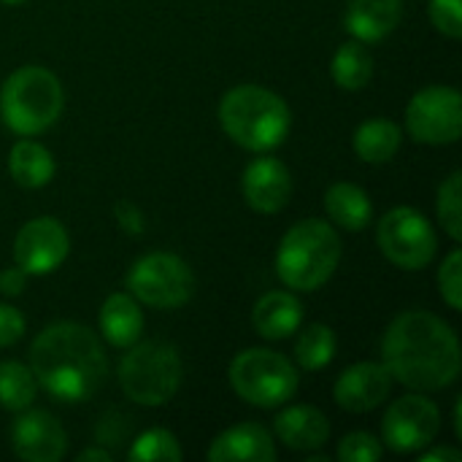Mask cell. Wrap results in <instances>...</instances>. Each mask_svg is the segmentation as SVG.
<instances>
[{"label": "cell", "instance_id": "4316f807", "mask_svg": "<svg viewBox=\"0 0 462 462\" xmlns=\"http://www.w3.org/2000/svg\"><path fill=\"white\" fill-rule=\"evenodd\" d=\"M133 462H157V460H181L184 452L176 441V436L165 428H152L146 433H141L133 447H130V455H127Z\"/></svg>", "mask_w": 462, "mask_h": 462}, {"label": "cell", "instance_id": "2e32d148", "mask_svg": "<svg viewBox=\"0 0 462 462\" xmlns=\"http://www.w3.org/2000/svg\"><path fill=\"white\" fill-rule=\"evenodd\" d=\"M211 462H273L276 447L271 433L257 422H241L227 428L211 441Z\"/></svg>", "mask_w": 462, "mask_h": 462}, {"label": "cell", "instance_id": "7402d4cb", "mask_svg": "<svg viewBox=\"0 0 462 462\" xmlns=\"http://www.w3.org/2000/svg\"><path fill=\"white\" fill-rule=\"evenodd\" d=\"M8 171H11V179L24 187V189H41L51 181L54 176V157L51 152L38 143V141H30V138H22L14 143L11 149V157H8Z\"/></svg>", "mask_w": 462, "mask_h": 462}, {"label": "cell", "instance_id": "7a4b0ae2", "mask_svg": "<svg viewBox=\"0 0 462 462\" xmlns=\"http://www.w3.org/2000/svg\"><path fill=\"white\" fill-rule=\"evenodd\" d=\"M30 371L41 390L62 403L89 401L108 374L100 338L79 322L43 328L30 346Z\"/></svg>", "mask_w": 462, "mask_h": 462}, {"label": "cell", "instance_id": "9c48e42d", "mask_svg": "<svg viewBox=\"0 0 462 462\" xmlns=\"http://www.w3.org/2000/svg\"><path fill=\"white\" fill-rule=\"evenodd\" d=\"M376 241L384 257L403 271H422L436 257V230L425 214L411 206H398L379 219Z\"/></svg>", "mask_w": 462, "mask_h": 462}, {"label": "cell", "instance_id": "f35d334b", "mask_svg": "<svg viewBox=\"0 0 462 462\" xmlns=\"http://www.w3.org/2000/svg\"><path fill=\"white\" fill-rule=\"evenodd\" d=\"M0 3H8V5H16V3H24V0H0Z\"/></svg>", "mask_w": 462, "mask_h": 462}, {"label": "cell", "instance_id": "4dcf8cb0", "mask_svg": "<svg viewBox=\"0 0 462 462\" xmlns=\"http://www.w3.org/2000/svg\"><path fill=\"white\" fill-rule=\"evenodd\" d=\"M430 22L447 38H462V0H430Z\"/></svg>", "mask_w": 462, "mask_h": 462}, {"label": "cell", "instance_id": "484cf974", "mask_svg": "<svg viewBox=\"0 0 462 462\" xmlns=\"http://www.w3.org/2000/svg\"><path fill=\"white\" fill-rule=\"evenodd\" d=\"M333 357H336V333L322 322L303 328V333L295 341L298 365L303 371H322L325 365H330Z\"/></svg>", "mask_w": 462, "mask_h": 462}, {"label": "cell", "instance_id": "e575fe53", "mask_svg": "<svg viewBox=\"0 0 462 462\" xmlns=\"http://www.w3.org/2000/svg\"><path fill=\"white\" fill-rule=\"evenodd\" d=\"M422 462H460L462 455L457 449H449V447H441V449H430V452H422L420 455Z\"/></svg>", "mask_w": 462, "mask_h": 462}, {"label": "cell", "instance_id": "ba28073f", "mask_svg": "<svg viewBox=\"0 0 462 462\" xmlns=\"http://www.w3.org/2000/svg\"><path fill=\"white\" fill-rule=\"evenodd\" d=\"M127 290L138 303L152 309H179L192 298L195 276L181 257L171 252H152L133 263Z\"/></svg>", "mask_w": 462, "mask_h": 462}, {"label": "cell", "instance_id": "5bb4252c", "mask_svg": "<svg viewBox=\"0 0 462 462\" xmlns=\"http://www.w3.org/2000/svg\"><path fill=\"white\" fill-rule=\"evenodd\" d=\"M246 206L257 214H279L292 198V176L276 157H257L241 176Z\"/></svg>", "mask_w": 462, "mask_h": 462}, {"label": "cell", "instance_id": "1f68e13d", "mask_svg": "<svg viewBox=\"0 0 462 462\" xmlns=\"http://www.w3.org/2000/svg\"><path fill=\"white\" fill-rule=\"evenodd\" d=\"M22 336H24V317L19 314V309L0 303V349L14 346Z\"/></svg>", "mask_w": 462, "mask_h": 462}, {"label": "cell", "instance_id": "4fadbf2b", "mask_svg": "<svg viewBox=\"0 0 462 462\" xmlns=\"http://www.w3.org/2000/svg\"><path fill=\"white\" fill-rule=\"evenodd\" d=\"M11 447L24 462H60L65 457L68 439L49 411L24 409L11 425Z\"/></svg>", "mask_w": 462, "mask_h": 462}, {"label": "cell", "instance_id": "836d02e7", "mask_svg": "<svg viewBox=\"0 0 462 462\" xmlns=\"http://www.w3.org/2000/svg\"><path fill=\"white\" fill-rule=\"evenodd\" d=\"M24 282H27V273H24L19 265H16V268H5V271L0 273V292L8 295V298H16V295H22Z\"/></svg>", "mask_w": 462, "mask_h": 462}, {"label": "cell", "instance_id": "8992f818", "mask_svg": "<svg viewBox=\"0 0 462 462\" xmlns=\"http://www.w3.org/2000/svg\"><path fill=\"white\" fill-rule=\"evenodd\" d=\"M119 387L138 406H165L181 387L179 352L165 341H135L119 363Z\"/></svg>", "mask_w": 462, "mask_h": 462}, {"label": "cell", "instance_id": "5b68a950", "mask_svg": "<svg viewBox=\"0 0 462 462\" xmlns=\"http://www.w3.org/2000/svg\"><path fill=\"white\" fill-rule=\"evenodd\" d=\"M65 106L60 79L41 65L14 70L0 89V116L16 135H38L49 130Z\"/></svg>", "mask_w": 462, "mask_h": 462}, {"label": "cell", "instance_id": "6da1fadb", "mask_svg": "<svg viewBox=\"0 0 462 462\" xmlns=\"http://www.w3.org/2000/svg\"><path fill=\"white\" fill-rule=\"evenodd\" d=\"M384 365L393 382L417 393H436L460 376V341L455 330L430 311H403L382 338Z\"/></svg>", "mask_w": 462, "mask_h": 462}, {"label": "cell", "instance_id": "3957f363", "mask_svg": "<svg viewBox=\"0 0 462 462\" xmlns=\"http://www.w3.org/2000/svg\"><path fill=\"white\" fill-rule=\"evenodd\" d=\"M222 130L249 152H271L284 143L292 114L290 106L260 84H241L225 92L219 103Z\"/></svg>", "mask_w": 462, "mask_h": 462}, {"label": "cell", "instance_id": "f1b7e54d", "mask_svg": "<svg viewBox=\"0 0 462 462\" xmlns=\"http://www.w3.org/2000/svg\"><path fill=\"white\" fill-rule=\"evenodd\" d=\"M384 447L376 436L357 430L349 433L341 444H338V460L341 462H376L382 460Z\"/></svg>", "mask_w": 462, "mask_h": 462}, {"label": "cell", "instance_id": "e0dca14e", "mask_svg": "<svg viewBox=\"0 0 462 462\" xmlns=\"http://www.w3.org/2000/svg\"><path fill=\"white\" fill-rule=\"evenodd\" d=\"M273 430L279 436V441L287 449L295 452H314L322 449L330 439V422L328 417L314 409V406H290L284 409L276 420H273Z\"/></svg>", "mask_w": 462, "mask_h": 462}, {"label": "cell", "instance_id": "ffe728a7", "mask_svg": "<svg viewBox=\"0 0 462 462\" xmlns=\"http://www.w3.org/2000/svg\"><path fill=\"white\" fill-rule=\"evenodd\" d=\"M100 333L111 346L127 349L143 333V314L138 300L127 292H114L100 306Z\"/></svg>", "mask_w": 462, "mask_h": 462}, {"label": "cell", "instance_id": "f546056e", "mask_svg": "<svg viewBox=\"0 0 462 462\" xmlns=\"http://www.w3.org/2000/svg\"><path fill=\"white\" fill-rule=\"evenodd\" d=\"M439 292L447 300L452 311L462 309V254L460 249L449 252V257L441 263L439 271Z\"/></svg>", "mask_w": 462, "mask_h": 462}, {"label": "cell", "instance_id": "7c38bea8", "mask_svg": "<svg viewBox=\"0 0 462 462\" xmlns=\"http://www.w3.org/2000/svg\"><path fill=\"white\" fill-rule=\"evenodd\" d=\"M70 252L68 230L54 217H38L22 225L14 241V260L27 276H46L57 271Z\"/></svg>", "mask_w": 462, "mask_h": 462}, {"label": "cell", "instance_id": "d6986e66", "mask_svg": "<svg viewBox=\"0 0 462 462\" xmlns=\"http://www.w3.org/2000/svg\"><path fill=\"white\" fill-rule=\"evenodd\" d=\"M303 322V306L292 292H268L257 300L252 311L254 330L268 341H282L298 333Z\"/></svg>", "mask_w": 462, "mask_h": 462}, {"label": "cell", "instance_id": "d590c367", "mask_svg": "<svg viewBox=\"0 0 462 462\" xmlns=\"http://www.w3.org/2000/svg\"><path fill=\"white\" fill-rule=\"evenodd\" d=\"M79 460H81V462H87V460L108 462V460H111V455H108V452H103V449H95V447H92V449H84V452L79 455Z\"/></svg>", "mask_w": 462, "mask_h": 462}, {"label": "cell", "instance_id": "d4e9b609", "mask_svg": "<svg viewBox=\"0 0 462 462\" xmlns=\"http://www.w3.org/2000/svg\"><path fill=\"white\" fill-rule=\"evenodd\" d=\"M38 393V382L32 371L16 360H3L0 363V406L8 411H24L32 406Z\"/></svg>", "mask_w": 462, "mask_h": 462}, {"label": "cell", "instance_id": "8fae6325", "mask_svg": "<svg viewBox=\"0 0 462 462\" xmlns=\"http://www.w3.org/2000/svg\"><path fill=\"white\" fill-rule=\"evenodd\" d=\"M441 430L439 406L422 393H409L398 398L382 420V441L390 452L411 455L436 441Z\"/></svg>", "mask_w": 462, "mask_h": 462}, {"label": "cell", "instance_id": "83f0119b", "mask_svg": "<svg viewBox=\"0 0 462 462\" xmlns=\"http://www.w3.org/2000/svg\"><path fill=\"white\" fill-rule=\"evenodd\" d=\"M439 219L444 230L449 233L452 241L462 238V173L455 171L439 189V203H436Z\"/></svg>", "mask_w": 462, "mask_h": 462}, {"label": "cell", "instance_id": "30bf717a", "mask_svg": "<svg viewBox=\"0 0 462 462\" xmlns=\"http://www.w3.org/2000/svg\"><path fill=\"white\" fill-rule=\"evenodd\" d=\"M406 130L417 143L449 146L462 133V100L455 87H425L406 108Z\"/></svg>", "mask_w": 462, "mask_h": 462}, {"label": "cell", "instance_id": "74e56055", "mask_svg": "<svg viewBox=\"0 0 462 462\" xmlns=\"http://www.w3.org/2000/svg\"><path fill=\"white\" fill-rule=\"evenodd\" d=\"M306 462H328V457H322V455H311Z\"/></svg>", "mask_w": 462, "mask_h": 462}, {"label": "cell", "instance_id": "ac0fdd59", "mask_svg": "<svg viewBox=\"0 0 462 462\" xmlns=\"http://www.w3.org/2000/svg\"><path fill=\"white\" fill-rule=\"evenodd\" d=\"M403 19V0H352L346 5V32L363 43L384 41Z\"/></svg>", "mask_w": 462, "mask_h": 462}, {"label": "cell", "instance_id": "44dd1931", "mask_svg": "<svg viewBox=\"0 0 462 462\" xmlns=\"http://www.w3.org/2000/svg\"><path fill=\"white\" fill-rule=\"evenodd\" d=\"M325 211L333 219V225L352 230V233L365 230L374 217L371 198L365 195V189H360L357 184H349V181H336L333 187H328Z\"/></svg>", "mask_w": 462, "mask_h": 462}, {"label": "cell", "instance_id": "d6a6232c", "mask_svg": "<svg viewBox=\"0 0 462 462\" xmlns=\"http://www.w3.org/2000/svg\"><path fill=\"white\" fill-rule=\"evenodd\" d=\"M114 217H116V222L122 225V230L130 233V236H141V233L146 230L143 214H141L130 200H119L116 208H114Z\"/></svg>", "mask_w": 462, "mask_h": 462}, {"label": "cell", "instance_id": "8d00e7d4", "mask_svg": "<svg viewBox=\"0 0 462 462\" xmlns=\"http://www.w3.org/2000/svg\"><path fill=\"white\" fill-rule=\"evenodd\" d=\"M455 428H457V436H462V403L457 401L455 406Z\"/></svg>", "mask_w": 462, "mask_h": 462}, {"label": "cell", "instance_id": "277c9868", "mask_svg": "<svg viewBox=\"0 0 462 462\" xmlns=\"http://www.w3.org/2000/svg\"><path fill=\"white\" fill-rule=\"evenodd\" d=\"M341 263V238L322 219L292 225L276 252V273L290 290L314 292L330 282Z\"/></svg>", "mask_w": 462, "mask_h": 462}, {"label": "cell", "instance_id": "603a6c76", "mask_svg": "<svg viewBox=\"0 0 462 462\" xmlns=\"http://www.w3.org/2000/svg\"><path fill=\"white\" fill-rule=\"evenodd\" d=\"M401 141H403V133L393 119H368L355 130L352 146L363 162L382 165L395 157V152L401 149Z\"/></svg>", "mask_w": 462, "mask_h": 462}, {"label": "cell", "instance_id": "9a60e30c", "mask_svg": "<svg viewBox=\"0 0 462 462\" xmlns=\"http://www.w3.org/2000/svg\"><path fill=\"white\" fill-rule=\"evenodd\" d=\"M390 390H393V376L384 363H357L338 376L333 395L344 411L365 414L382 406L390 398Z\"/></svg>", "mask_w": 462, "mask_h": 462}, {"label": "cell", "instance_id": "52a82bcc", "mask_svg": "<svg viewBox=\"0 0 462 462\" xmlns=\"http://www.w3.org/2000/svg\"><path fill=\"white\" fill-rule=\"evenodd\" d=\"M230 384L241 401L257 409H276L298 393V371L279 352L246 349L230 363Z\"/></svg>", "mask_w": 462, "mask_h": 462}, {"label": "cell", "instance_id": "cb8c5ba5", "mask_svg": "<svg viewBox=\"0 0 462 462\" xmlns=\"http://www.w3.org/2000/svg\"><path fill=\"white\" fill-rule=\"evenodd\" d=\"M330 76L344 89H363L374 79V57L365 43L355 38L346 41L330 62Z\"/></svg>", "mask_w": 462, "mask_h": 462}]
</instances>
